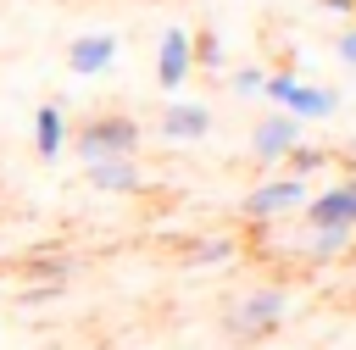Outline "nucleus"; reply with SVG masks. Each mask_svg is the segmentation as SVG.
I'll return each mask as SVG.
<instances>
[{
  "label": "nucleus",
  "instance_id": "f257e3e1",
  "mask_svg": "<svg viewBox=\"0 0 356 350\" xmlns=\"http://www.w3.org/2000/svg\"><path fill=\"white\" fill-rule=\"evenodd\" d=\"M284 317H289V289L284 283H256L222 311V333L234 344H261L284 328Z\"/></svg>",
  "mask_w": 356,
  "mask_h": 350
},
{
  "label": "nucleus",
  "instance_id": "f03ea898",
  "mask_svg": "<svg viewBox=\"0 0 356 350\" xmlns=\"http://www.w3.org/2000/svg\"><path fill=\"white\" fill-rule=\"evenodd\" d=\"M261 94H267L278 111H289L295 122H328V117H339V89L306 83V78H295V72H267V78H261Z\"/></svg>",
  "mask_w": 356,
  "mask_h": 350
},
{
  "label": "nucleus",
  "instance_id": "7ed1b4c3",
  "mask_svg": "<svg viewBox=\"0 0 356 350\" xmlns=\"http://www.w3.org/2000/svg\"><path fill=\"white\" fill-rule=\"evenodd\" d=\"M72 150H78L83 161L134 156V150H139V117H128V111H95V117H83Z\"/></svg>",
  "mask_w": 356,
  "mask_h": 350
},
{
  "label": "nucleus",
  "instance_id": "20e7f679",
  "mask_svg": "<svg viewBox=\"0 0 356 350\" xmlns=\"http://www.w3.org/2000/svg\"><path fill=\"white\" fill-rule=\"evenodd\" d=\"M306 178H267V183H256L245 200H239V211H245V222H278V217H289V211H300L306 206Z\"/></svg>",
  "mask_w": 356,
  "mask_h": 350
},
{
  "label": "nucleus",
  "instance_id": "39448f33",
  "mask_svg": "<svg viewBox=\"0 0 356 350\" xmlns=\"http://www.w3.org/2000/svg\"><path fill=\"white\" fill-rule=\"evenodd\" d=\"M300 217L306 228H356V178H339L323 194H306Z\"/></svg>",
  "mask_w": 356,
  "mask_h": 350
},
{
  "label": "nucleus",
  "instance_id": "423d86ee",
  "mask_svg": "<svg viewBox=\"0 0 356 350\" xmlns=\"http://www.w3.org/2000/svg\"><path fill=\"white\" fill-rule=\"evenodd\" d=\"M195 72V61H189V28H161V39H156V89L161 94H178L184 89V78Z\"/></svg>",
  "mask_w": 356,
  "mask_h": 350
},
{
  "label": "nucleus",
  "instance_id": "0eeeda50",
  "mask_svg": "<svg viewBox=\"0 0 356 350\" xmlns=\"http://www.w3.org/2000/svg\"><path fill=\"white\" fill-rule=\"evenodd\" d=\"M289 144H300V122H295L289 111H267V117L250 128V156H256L261 167H278V161L289 156Z\"/></svg>",
  "mask_w": 356,
  "mask_h": 350
},
{
  "label": "nucleus",
  "instance_id": "6e6552de",
  "mask_svg": "<svg viewBox=\"0 0 356 350\" xmlns=\"http://www.w3.org/2000/svg\"><path fill=\"white\" fill-rule=\"evenodd\" d=\"M156 133H161V144H195V139L211 133V111L195 106V100H167L161 117H156Z\"/></svg>",
  "mask_w": 356,
  "mask_h": 350
},
{
  "label": "nucleus",
  "instance_id": "1a4fd4ad",
  "mask_svg": "<svg viewBox=\"0 0 356 350\" xmlns=\"http://www.w3.org/2000/svg\"><path fill=\"white\" fill-rule=\"evenodd\" d=\"M83 183L100 194H139L145 189V167L134 156H106V161H83Z\"/></svg>",
  "mask_w": 356,
  "mask_h": 350
},
{
  "label": "nucleus",
  "instance_id": "9d476101",
  "mask_svg": "<svg viewBox=\"0 0 356 350\" xmlns=\"http://www.w3.org/2000/svg\"><path fill=\"white\" fill-rule=\"evenodd\" d=\"M117 61V33H78L72 44H67V72H78V78H100L106 67Z\"/></svg>",
  "mask_w": 356,
  "mask_h": 350
},
{
  "label": "nucleus",
  "instance_id": "9b49d317",
  "mask_svg": "<svg viewBox=\"0 0 356 350\" xmlns=\"http://www.w3.org/2000/svg\"><path fill=\"white\" fill-rule=\"evenodd\" d=\"M350 244H356V228H300L295 256L312 261V267H323V261H339Z\"/></svg>",
  "mask_w": 356,
  "mask_h": 350
},
{
  "label": "nucleus",
  "instance_id": "f8f14e48",
  "mask_svg": "<svg viewBox=\"0 0 356 350\" xmlns=\"http://www.w3.org/2000/svg\"><path fill=\"white\" fill-rule=\"evenodd\" d=\"M33 150H39V161H56L67 150V111L56 100H44L33 111Z\"/></svg>",
  "mask_w": 356,
  "mask_h": 350
},
{
  "label": "nucleus",
  "instance_id": "ddd939ff",
  "mask_svg": "<svg viewBox=\"0 0 356 350\" xmlns=\"http://www.w3.org/2000/svg\"><path fill=\"white\" fill-rule=\"evenodd\" d=\"M234 250H239V244H234L228 233H200V239L184 244V261H189V267H222V261H234Z\"/></svg>",
  "mask_w": 356,
  "mask_h": 350
},
{
  "label": "nucleus",
  "instance_id": "4468645a",
  "mask_svg": "<svg viewBox=\"0 0 356 350\" xmlns=\"http://www.w3.org/2000/svg\"><path fill=\"white\" fill-rule=\"evenodd\" d=\"M284 167H289V178H317V172H328V167H334V150H317V144H289Z\"/></svg>",
  "mask_w": 356,
  "mask_h": 350
},
{
  "label": "nucleus",
  "instance_id": "2eb2a0df",
  "mask_svg": "<svg viewBox=\"0 0 356 350\" xmlns=\"http://www.w3.org/2000/svg\"><path fill=\"white\" fill-rule=\"evenodd\" d=\"M189 61H195V67H206V72H222V39H217L211 28L189 33Z\"/></svg>",
  "mask_w": 356,
  "mask_h": 350
},
{
  "label": "nucleus",
  "instance_id": "dca6fc26",
  "mask_svg": "<svg viewBox=\"0 0 356 350\" xmlns=\"http://www.w3.org/2000/svg\"><path fill=\"white\" fill-rule=\"evenodd\" d=\"M28 272H33V278H50V283H67V278H72V261H67V256H44V250H33Z\"/></svg>",
  "mask_w": 356,
  "mask_h": 350
},
{
  "label": "nucleus",
  "instance_id": "f3484780",
  "mask_svg": "<svg viewBox=\"0 0 356 350\" xmlns=\"http://www.w3.org/2000/svg\"><path fill=\"white\" fill-rule=\"evenodd\" d=\"M261 78H267L261 67H239V72L228 78V89H234V94H245V100H256V94H261Z\"/></svg>",
  "mask_w": 356,
  "mask_h": 350
},
{
  "label": "nucleus",
  "instance_id": "a211bd4d",
  "mask_svg": "<svg viewBox=\"0 0 356 350\" xmlns=\"http://www.w3.org/2000/svg\"><path fill=\"white\" fill-rule=\"evenodd\" d=\"M334 50H339V61H345V67H356V28H345V33L334 39Z\"/></svg>",
  "mask_w": 356,
  "mask_h": 350
},
{
  "label": "nucleus",
  "instance_id": "6ab92c4d",
  "mask_svg": "<svg viewBox=\"0 0 356 350\" xmlns=\"http://www.w3.org/2000/svg\"><path fill=\"white\" fill-rule=\"evenodd\" d=\"M328 11H356V0H323Z\"/></svg>",
  "mask_w": 356,
  "mask_h": 350
}]
</instances>
